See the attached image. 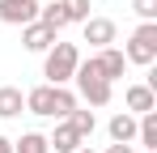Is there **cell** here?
Returning <instances> with one entry per match:
<instances>
[{"instance_id": "1", "label": "cell", "mask_w": 157, "mask_h": 153, "mask_svg": "<svg viewBox=\"0 0 157 153\" xmlns=\"http://www.w3.org/2000/svg\"><path fill=\"white\" fill-rule=\"evenodd\" d=\"M77 64H81L77 43H59L55 38L51 47L43 51V76H47V85H68L72 73H77Z\"/></svg>"}, {"instance_id": "2", "label": "cell", "mask_w": 157, "mask_h": 153, "mask_svg": "<svg viewBox=\"0 0 157 153\" xmlns=\"http://www.w3.org/2000/svg\"><path fill=\"white\" fill-rule=\"evenodd\" d=\"M72 81H77V94H81L85 102H89V106H106V102H110V94H115V85H110V81H102L98 64H94V55L77 64Z\"/></svg>"}, {"instance_id": "3", "label": "cell", "mask_w": 157, "mask_h": 153, "mask_svg": "<svg viewBox=\"0 0 157 153\" xmlns=\"http://www.w3.org/2000/svg\"><path fill=\"white\" fill-rule=\"evenodd\" d=\"M123 60L128 64H140V68H149L157 60V22H140L136 26V34H132L128 47H123Z\"/></svg>"}, {"instance_id": "4", "label": "cell", "mask_w": 157, "mask_h": 153, "mask_svg": "<svg viewBox=\"0 0 157 153\" xmlns=\"http://www.w3.org/2000/svg\"><path fill=\"white\" fill-rule=\"evenodd\" d=\"M0 22L4 26H30V22H38V0H0Z\"/></svg>"}, {"instance_id": "5", "label": "cell", "mask_w": 157, "mask_h": 153, "mask_svg": "<svg viewBox=\"0 0 157 153\" xmlns=\"http://www.w3.org/2000/svg\"><path fill=\"white\" fill-rule=\"evenodd\" d=\"M81 34H85V43H89V47H110V43H115V22H110V17H85V22H81Z\"/></svg>"}, {"instance_id": "6", "label": "cell", "mask_w": 157, "mask_h": 153, "mask_svg": "<svg viewBox=\"0 0 157 153\" xmlns=\"http://www.w3.org/2000/svg\"><path fill=\"white\" fill-rule=\"evenodd\" d=\"M55 38H59V34H55L47 22H30V26H21V43H26V51H34V55H43Z\"/></svg>"}, {"instance_id": "7", "label": "cell", "mask_w": 157, "mask_h": 153, "mask_svg": "<svg viewBox=\"0 0 157 153\" xmlns=\"http://www.w3.org/2000/svg\"><path fill=\"white\" fill-rule=\"evenodd\" d=\"M26 111L38 119H55V85H34L26 94Z\"/></svg>"}, {"instance_id": "8", "label": "cell", "mask_w": 157, "mask_h": 153, "mask_svg": "<svg viewBox=\"0 0 157 153\" xmlns=\"http://www.w3.org/2000/svg\"><path fill=\"white\" fill-rule=\"evenodd\" d=\"M123 106H128V115H149V111H157V89H149V85H128V89H123Z\"/></svg>"}, {"instance_id": "9", "label": "cell", "mask_w": 157, "mask_h": 153, "mask_svg": "<svg viewBox=\"0 0 157 153\" xmlns=\"http://www.w3.org/2000/svg\"><path fill=\"white\" fill-rule=\"evenodd\" d=\"M94 64H98V73H102V81H119L123 76V68H128V60H123V51L119 47H102L98 55H94Z\"/></svg>"}, {"instance_id": "10", "label": "cell", "mask_w": 157, "mask_h": 153, "mask_svg": "<svg viewBox=\"0 0 157 153\" xmlns=\"http://www.w3.org/2000/svg\"><path fill=\"white\" fill-rule=\"evenodd\" d=\"M47 145H51L55 153H77L81 145H85V140H81V132H77L72 124H68V119H59V124H55V132L47 136Z\"/></svg>"}, {"instance_id": "11", "label": "cell", "mask_w": 157, "mask_h": 153, "mask_svg": "<svg viewBox=\"0 0 157 153\" xmlns=\"http://www.w3.org/2000/svg\"><path fill=\"white\" fill-rule=\"evenodd\" d=\"M106 132H110V140H115V145H132V140H136V115H128V111L110 115Z\"/></svg>"}, {"instance_id": "12", "label": "cell", "mask_w": 157, "mask_h": 153, "mask_svg": "<svg viewBox=\"0 0 157 153\" xmlns=\"http://www.w3.org/2000/svg\"><path fill=\"white\" fill-rule=\"evenodd\" d=\"M26 111V94L17 85H0V119H17Z\"/></svg>"}, {"instance_id": "13", "label": "cell", "mask_w": 157, "mask_h": 153, "mask_svg": "<svg viewBox=\"0 0 157 153\" xmlns=\"http://www.w3.org/2000/svg\"><path fill=\"white\" fill-rule=\"evenodd\" d=\"M13 153H51L43 132H21V140H13Z\"/></svg>"}, {"instance_id": "14", "label": "cell", "mask_w": 157, "mask_h": 153, "mask_svg": "<svg viewBox=\"0 0 157 153\" xmlns=\"http://www.w3.org/2000/svg\"><path fill=\"white\" fill-rule=\"evenodd\" d=\"M68 124L81 132V140H89V136H94V128H98V115H94V111H81V106H77V111L68 115Z\"/></svg>"}, {"instance_id": "15", "label": "cell", "mask_w": 157, "mask_h": 153, "mask_svg": "<svg viewBox=\"0 0 157 153\" xmlns=\"http://www.w3.org/2000/svg\"><path fill=\"white\" fill-rule=\"evenodd\" d=\"M38 22H47V26L55 30V34H59V30L68 26V17H64V9H59V0H55V4H38Z\"/></svg>"}, {"instance_id": "16", "label": "cell", "mask_w": 157, "mask_h": 153, "mask_svg": "<svg viewBox=\"0 0 157 153\" xmlns=\"http://www.w3.org/2000/svg\"><path fill=\"white\" fill-rule=\"evenodd\" d=\"M59 9H64V17H68V26L72 22H85V17H89V0H59Z\"/></svg>"}, {"instance_id": "17", "label": "cell", "mask_w": 157, "mask_h": 153, "mask_svg": "<svg viewBox=\"0 0 157 153\" xmlns=\"http://www.w3.org/2000/svg\"><path fill=\"white\" fill-rule=\"evenodd\" d=\"M132 13L140 22H157V0H132Z\"/></svg>"}, {"instance_id": "18", "label": "cell", "mask_w": 157, "mask_h": 153, "mask_svg": "<svg viewBox=\"0 0 157 153\" xmlns=\"http://www.w3.org/2000/svg\"><path fill=\"white\" fill-rule=\"evenodd\" d=\"M106 153H136V145H115V140H110V145H106Z\"/></svg>"}, {"instance_id": "19", "label": "cell", "mask_w": 157, "mask_h": 153, "mask_svg": "<svg viewBox=\"0 0 157 153\" xmlns=\"http://www.w3.org/2000/svg\"><path fill=\"white\" fill-rule=\"evenodd\" d=\"M0 153H13V140L9 136H0Z\"/></svg>"}, {"instance_id": "20", "label": "cell", "mask_w": 157, "mask_h": 153, "mask_svg": "<svg viewBox=\"0 0 157 153\" xmlns=\"http://www.w3.org/2000/svg\"><path fill=\"white\" fill-rule=\"evenodd\" d=\"M77 153H94V149H89V145H81V149H77Z\"/></svg>"}]
</instances>
